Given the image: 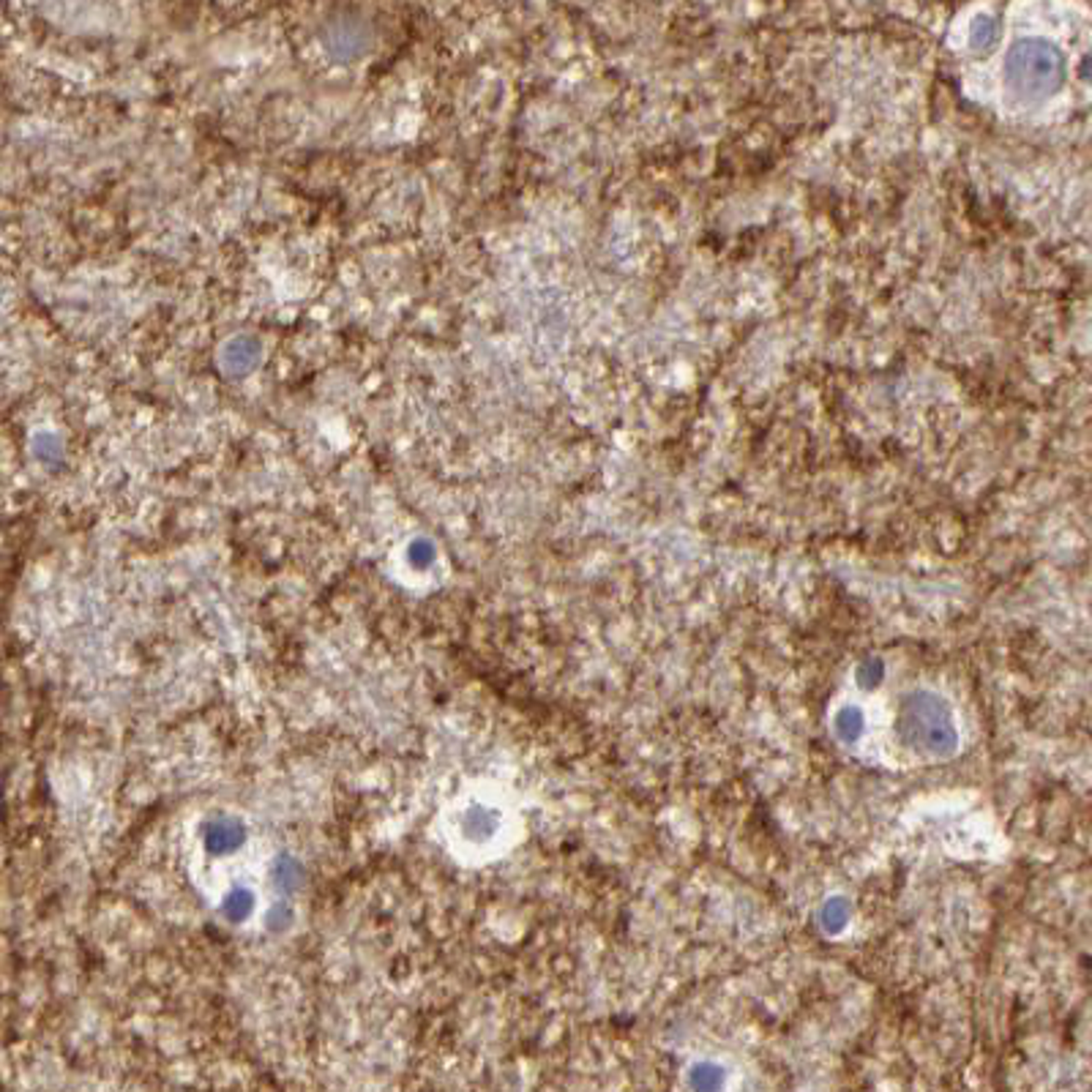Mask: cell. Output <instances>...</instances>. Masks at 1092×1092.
<instances>
[{
    "label": "cell",
    "instance_id": "cell-1",
    "mask_svg": "<svg viewBox=\"0 0 1092 1092\" xmlns=\"http://www.w3.org/2000/svg\"><path fill=\"white\" fill-rule=\"evenodd\" d=\"M899 735L912 752L926 756H948L959 746L951 711L934 694L915 691L899 711Z\"/></svg>",
    "mask_w": 1092,
    "mask_h": 1092
},
{
    "label": "cell",
    "instance_id": "cell-2",
    "mask_svg": "<svg viewBox=\"0 0 1092 1092\" xmlns=\"http://www.w3.org/2000/svg\"><path fill=\"white\" fill-rule=\"evenodd\" d=\"M219 361H221V366H224L227 372L244 375L246 369H252L254 364L260 361V341L254 337H249V334L230 339V341L224 344Z\"/></svg>",
    "mask_w": 1092,
    "mask_h": 1092
},
{
    "label": "cell",
    "instance_id": "cell-3",
    "mask_svg": "<svg viewBox=\"0 0 1092 1092\" xmlns=\"http://www.w3.org/2000/svg\"><path fill=\"white\" fill-rule=\"evenodd\" d=\"M836 735L846 743H855L860 735H863V713L855 711V708H844L836 715Z\"/></svg>",
    "mask_w": 1092,
    "mask_h": 1092
},
{
    "label": "cell",
    "instance_id": "cell-4",
    "mask_svg": "<svg viewBox=\"0 0 1092 1092\" xmlns=\"http://www.w3.org/2000/svg\"><path fill=\"white\" fill-rule=\"evenodd\" d=\"M721 1082H724V1076H721V1071L715 1065H697L694 1073H691V1085H694V1090L699 1092H718L721 1090Z\"/></svg>",
    "mask_w": 1092,
    "mask_h": 1092
},
{
    "label": "cell",
    "instance_id": "cell-5",
    "mask_svg": "<svg viewBox=\"0 0 1092 1092\" xmlns=\"http://www.w3.org/2000/svg\"><path fill=\"white\" fill-rule=\"evenodd\" d=\"M846 915H849V912H846V904H844L841 899H833V901L825 907V912H822V924L836 926V931H839L841 926L846 924Z\"/></svg>",
    "mask_w": 1092,
    "mask_h": 1092
},
{
    "label": "cell",
    "instance_id": "cell-6",
    "mask_svg": "<svg viewBox=\"0 0 1092 1092\" xmlns=\"http://www.w3.org/2000/svg\"><path fill=\"white\" fill-rule=\"evenodd\" d=\"M33 448H36V454H39L42 459H55V457L60 454V443H58L52 434H39L36 443H33Z\"/></svg>",
    "mask_w": 1092,
    "mask_h": 1092
}]
</instances>
